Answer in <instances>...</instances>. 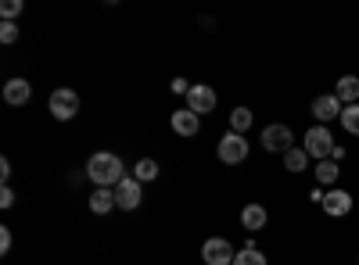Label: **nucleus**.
<instances>
[{
	"label": "nucleus",
	"mask_w": 359,
	"mask_h": 265,
	"mask_svg": "<svg viewBox=\"0 0 359 265\" xmlns=\"http://www.w3.org/2000/svg\"><path fill=\"white\" fill-rule=\"evenodd\" d=\"M259 143L266 147L269 155H287L291 147H294V133H291V126H280V122H273V126H266V129H262Z\"/></svg>",
	"instance_id": "nucleus-4"
},
{
	"label": "nucleus",
	"mask_w": 359,
	"mask_h": 265,
	"mask_svg": "<svg viewBox=\"0 0 359 265\" xmlns=\"http://www.w3.org/2000/svg\"><path fill=\"white\" fill-rule=\"evenodd\" d=\"M86 176H90V180H94L97 187L115 190L118 183L126 180V169H123V158H118V155L97 151V155H90V162H86Z\"/></svg>",
	"instance_id": "nucleus-1"
},
{
	"label": "nucleus",
	"mask_w": 359,
	"mask_h": 265,
	"mask_svg": "<svg viewBox=\"0 0 359 265\" xmlns=\"http://www.w3.org/2000/svg\"><path fill=\"white\" fill-rule=\"evenodd\" d=\"M316 183L320 187H334L338 183V176H341V169H338V162L334 158H327V162H316Z\"/></svg>",
	"instance_id": "nucleus-15"
},
{
	"label": "nucleus",
	"mask_w": 359,
	"mask_h": 265,
	"mask_svg": "<svg viewBox=\"0 0 359 265\" xmlns=\"http://www.w3.org/2000/svg\"><path fill=\"white\" fill-rule=\"evenodd\" d=\"M47 108H50V115L57 122H69V119L79 115V94L69 90V86H57V90L50 94V101H47Z\"/></svg>",
	"instance_id": "nucleus-3"
},
{
	"label": "nucleus",
	"mask_w": 359,
	"mask_h": 265,
	"mask_svg": "<svg viewBox=\"0 0 359 265\" xmlns=\"http://www.w3.org/2000/svg\"><path fill=\"white\" fill-rule=\"evenodd\" d=\"M0 176H4V180H11V162H8V158H0Z\"/></svg>",
	"instance_id": "nucleus-27"
},
{
	"label": "nucleus",
	"mask_w": 359,
	"mask_h": 265,
	"mask_svg": "<svg viewBox=\"0 0 359 265\" xmlns=\"http://www.w3.org/2000/svg\"><path fill=\"white\" fill-rule=\"evenodd\" d=\"M11 204H15V194H11V187H4L0 190V208H11Z\"/></svg>",
	"instance_id": "nucleus-26"
},
{
	"label": "nucleus",
	"mask_w": 359,
	"mask_h": 265,
	"mask_svg": "<svg viewBox=\"0 0 359 265\" xmlns=\"http://www.w3.org/2000/svg\"><path fill=\"white\" fill-rule=\"evenodd\" d=\"M266 222H269V212L262 208V204H248V208L241 212V226H245L248 233H255V229H266Z\"/></svg>",
	"instance_id": "nucleus-14"
},
{
	"label": "nucleus",
	"mask_w": 359,
	"mask_h": 265,
	"mask_svg": "<svg viewBox=\"0 0 359 265\" xmlns=\"http://www.w3.org/2000/svg\"><path fill=\"white\" fill-rule=\"evenodd\" d=\"M172 94H180V97H187V94H191V83H187L184 76H180V79H172Z\"/></svg>",
	"instance_id": "nucleus-24"
},
{
	"label": "nucleus",
	"mask_w": 359,
	"mask_h": 265,
	"mask_svg": "<svg viewBox=\"0 0 359 265\" xmlns=\"http://www.w3.org/2000/svg\"><path fill=\"white\" fill-rule=\"evenodd\" d=\"M320 208L327 212V215H334V219H341V215H348L352 212V194L348 190H331V194H323V204Z\"/></svg>",
	"instance_id": "nucleus-10"
},
{
	"label": "nucleus",
	"mask_w": 359,
	"mask_h": 265,
	"mask_svg": "<svg viewBox=\"0 0 359 265\" xmlns=\"http://www.w3.org/2000/svg\"><path fill=\"white\" fill-rule=\"evenodd\" d=\"M306 155L309 158H316V162H327V158H331L334 155V136H331V129H327V126H313V129H306Z\"/></svg>",
	"instance_id": "nucleus-2"
},
{
	"label": "nucleus",
	"mask_w": 359,
	"mask_h": 265,
	"mask_svg": "<svg viewBox=\"0 0 359 265\" xmlns=\"http://www.w3.org/2000/svg\"><path fill=\"white\" fill-rule=\"evenodd\" d=\"M341 129L348 133V136H359V104H348L345 111H341Z\"/></svg>",
	"instance_id": "nucleus-19"
},
{
	"label": "nucleus",
	"mask_w": 359,
	"mask_h": 265,
	"mask_svg": "<svg viewBox=\"0 0 359 265\" xmlns=\"http://www.w3.org/2000/svg\"><path fill=\"white\" fill-rule=\"evenodd\" d=\"M233 265H266V255L259 248H245V251H237Z\"/></svg>",
	"instance_id": "nucleus-21"
},
{
	"label": "nucleus",
	"mask_w": 359,
	"mask_h": 265,
	"mask_svg": "<svg viewBox=\"0 0 359 265\" xmlns=\"http://www.w3.org/2000/svg\"><path fill=\"white\" fill-rule=\"evenodd\" d=\"M187 108L194 115H208L216 108V90H212V86H205V83H194L191 94H187Z\"/></svg>",
	"instance_id": "nucleus-8"
},
{
	"label": "nucleus",
	"mask_w": 359,
	"mask_h": 265,
	"mask_svg": "<svg viewBox=\"0 0 359 265\" xmlns=\"http://www.w3.org/2000/svg\"><path fill=\"white\" fill-rule=\"evenodd\" d=\"M216 155H219L223 165H241V162L248 158V140H245L241 133H226V136L219 140V147H216Z\"/></svg>",
	"instance_id": "nucleus-5"
},
{
	"label": "nucleus",
	"mask_w": 359,
	"mask_h": 265,
	"mask_svg": "<svg viewBox=\"0 0 359 265\" xmlns=\"http://www.w3.org/2000/svg\"><path fill=\"white\" fill-rule=\"evenodd\" d=\"M15 40H18V25H15V22H0V43L11 47Z\"/></svg>",
	"instance_id": "nucleus-22"
},
{
	"label": "nucleus",
	"mask_w": 359,
	"mask_h": 265,
	"mask_svg": "<svg viewBox=\"0 0 359 265\" xmlns=\"http://www.w3.org/2000/svg\"><path fill=\"white\" fill-rule=\"evenodd\" d=\"M29 97H33V86H29L25 79H8V83H4V101H8V104L22 108Z\"/></svg>",
	"instance_id": "nucleus-12"
},
{
	"label": "nucleus",
	"mask_w": 359,
	"mask_h": 265,
	"mask_svg": "<svg viewBox=\"0 0 359 265\" xmlns=\"http://www.w3.org/2000/svg\"><path fill=\"white\" fill-rule=\"evenodd\" d=\"M284 169H287V172H306V169H309L306 147H291V151L284 155Z\"/></svg>",
	"instance_id": "nucleus-17"
},
{
	"label": "nucleus",
	"mask_w": 359,
	"mask_h": 265,
	"mask_svg": "<svg viewBox=\"0 0 359 265\" xmlns=\"http://www.w3.org/2000/svg\"><path fill=\"white\" fill-rule=\"evenodd\" d=\"M172 133L176 136H194L198 129H201V122H198V115L191 111V108H184V111H172Z\"/></svg>",
	"instance_id": "nucleus-11"
},
{
	"label": "nucleus",
	"mask_w": 359,
	"mask_h": 265,
	"mask_svg": "<svg viewBox=\"0 0 359 265\" xmlns=\"http://www.w3.org/2000/svg\"><path fill=\"white\" fill-rule=\"evenodd\" d=\"M341 111H345V104H341L334 94H320V97L313 101V115H316V122H320V126L341 119Z\"/></svg>",
	"instance_id": "nucleus-7"
},
{
	"label": "nucleus",
	"mask_w": 359,
	"mask_h": 265,
	"mask_svg": "<svg viewBox=\"0 0 359 265\" xmlns=\"http://www.w3.org/2000/svg\"><path fill=\"white\" fill-rule=\"evenodd\" d=\"M111 208H115V190L97 187L94 197H90V212H94V215H104V212H111Z\"/></svg>",
	"instance_id": "nucleus-16"
},
{
	"label": "nucleus",
	"mask_w": 359,
	"mask_h": 265,
	"mask_svg": "<svg viewBox=\"0 0 359 265\" xmlns=\"http://www.w3.org/2000/svg\"><path fill=\"white\" fill-rule=\"evenodd\" d=\"M0 15H4V22H11L15 15H22V0H4V4H0Z\"/></svg>",
	"instance_id": "nucleus-23"
},
{
	"label": "nucleus",
	"mask_w": 359,
	"mask_h": 265,
	"mask_svg": "<svg viewBox=\"0 0 359 265\" xmlns=\"http://www.w3.org/2000/svg\"><path fill=\"white\" fill-rule=\"evenodd\" d=\"M252 119H255L252 108H233V111H230V133H241V136H245V129L252 126Z\"/></svg>",
	"instance_id": "nucleus-18"
},
{
	"label": "nucleus",
	"mask_w": 359,
	"mask_h": 265,
	"mask_svg": "<svg viewBox=\"0 0 359 265\" xmlns=\"http://www.w3.org/2000/svg\"><path fill=\"white\" fill-rule=\"evenodd\" d=\"M133 172H137V180H140V183H151L155 176H158V165H155V158H140Z\"/></svg>",
	"instance_id": "nucleus-20"
},
{
	"label": "nucleus",
	"mask_w": 359,
	"mask_h": 265,
	"mask_svg": "<svg viewBox=\"0 0 359 265\" xmlns=\"http://www.w3.org/2000/svg\"><path fill=\"white\" fill-rule=\"evenodd\" d=\"M201 258H205V265H233L237 251L230 248L226 237H208L205 248H201Z\"/></svg>",
	"instance_id": "nucleus-6"
},
{
	"label": "nucleus",
	"mask_w": 359,
	"mask_h": 265,
	"mask_svg": "<svg viewBox=\"0 0 359 265\" xmlns=\"http://www.w3.org/2000/svg\"><path fill=\"white\" fill-rule=\"evenodd\" d=\"M140 201H144L140 197V180H137V176H126V180L115 187V204H118V208H126V212H133Z\"/></svg>",
	"instance_id": "nucleus-9"
},
{
	"label": "nucleus",
	"mask_w": 359,
	"mask_h": 265,
	"mask_svg": "<svg viewBox=\"0 0 359 265\" xmlns=\"http://www.w3.org/2000/svg\"><path fill=\"white\" fill-rule=\"evenodd\" d=\"M334 97L348 108V104H359V76H341L338 86H334Z\"/></svg>",
	"instance_id": "nucleus-13"
},
{
	"label": "nucleus",
	"mask_w": 359,
	"mask_h": 265,
	"mask_svg": "<svg viewBox=\"0 0 359 265\" xmlns=\"http://www.w3.org/2000/svg\"><path fill=\"white\" fill-rule=\"evenodd\" d=\"M11 251V229H0V255Z\"/></svg>",
	"instance_id": "nucleus-25"
}]
</instances>
